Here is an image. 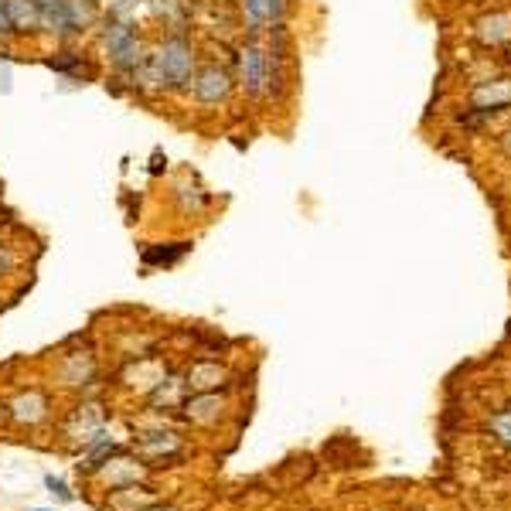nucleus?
<instances>
[{"label":"nucleus","mask_w":511,"mask_h":511,"mask_svg":"<svg viewBox=\"0 0 511 511\" xmlns=\"http://www.w3.org/2000/svg\"><path fill=\"white\" fill-rule=\"evenodd\" d=\"M150 69L161 82L164 93H178L188 89L195 72H198V55L188 34H167L161 38V45L150 51Z\"/></svg>","instance_id":"obj_1"},{"label":"nucleus","mask_w":511,"mask_h":511,"mask_svg":"<svg viewBox=\"0 0 511 511\" xmlns=\"http://www.w3.org/2000/svg\"><path fill=\"white\" fill-rule=\"evenodd\" d=\"M99 51L106 55V62L116 69L119 79H130L143 58H147V45L136 31L133 21H119V17H106V24L99 27Z\"/></svg>","instance_id":"obj_2"},{"label":"nucleus","mask_w":511,"mask_h":511,"mask_svg":"<svg viewBox=\"0 0 511 511\" xmlns=\"http://www.w3.org/2000/svg\"><path fill=\"white\" fill-rule=\"evenodd\" d=\"M130 450H133L136 460H143V467H167V464L185 460V440L174 429L140 433V436H133Z\"/></svg>","instance_id":"obj_3"},{"label":"nucleus","mask_w":511,"mask_h":511,"mask_svg":"<svg viewBox=\"0 0 511 511\" xmlns=\"http://www.w3.org/2000/svg\"><path fill=\"white\" fill-rule=\"evenodd\" d=\"M239 82L256 99L270 93V51L259 45L256 34H249V41L239 48Z\"/></svg>","instance_id":"obj_4"},{"label":"nucleus","mask_w":511,"mask_h":511,"mask_svg":"<svg viewBox=\"0 0 511 511\" xmlns=\"http://www.w3.org/2000/svg\"><path fill=\"white\" fill-rule=\"evenodd\" d=\"M106 419L109 412L99 403H82L69 412V423H65V443H75V447H86L99 429H106Z\"/></svg>","instance_id":"obj_5"},{"label":"nucleus","mask_w":511,"mask_h":511,"mask_svg":"<svg viewBox=\"0 0 511 511\" xmlns=\"http://www.w3.org/2000/svg\"><path fill=\"white\" fill-rule=\"evenodd\" d=\"M188 93L202 102V106H218V102L228 99V93H232V75H228V69H222V65H204V69L195 72Z\"/></svg>","instance_id":"obj_6"},{"label":"nucleus","mask_w":511,"mask_h":511,"mask_svg":"<svg viewBox=\"0 0 511 511\" xmlns=\"http://www.w3.org/2000/svg\"><path fill=\"white\" fill-rule=\"evenodd\" d=\"M3 416H7L14 426H27V429H34V426H41V423L51 416V403H48L45 392L27 389V392L14 396V399L3 406Z\"/></svg>","instance_id":"obj_7"},{"label":"nucleus","mask_w":511,"mask_h":511,"mask_svg":"<svg viewBox=\"0 0 511 511\" xmlns=\"http://www.w3.org/2000/svg\"><path fill=\"white\" fill-rule=\"evenodd\" d=\"M222 409H225V396H218V389L215 392H191L181 403V416L195 426H211V423H218Z\"/></svg>","instance_id":"obj_8"},{"label":"nucleus","mask_w":511,"mask_h":511,"mask_svg":"<svg viewBox=\"0 0 511 511\" xmlns=\"http://www.w3.org/2000/svg\"><path fill=\"white\" fill-rule=\"evenodd\" d=\"M38 3V27L58 41L72 38V21H69V0H34Z\"/></svg>","instance_id":"obj_9"},{"label":"nucleus","mask_w":511,"mask_h":511,"mask_svg":"<svg viewBox=\"0 0 511 511\" xmlns=\"http://www.w3.org/2000/svg\"><path fill=\"white\" fill-rule=\"evenodd\" d=\"M140 474H143V460H136V457H130L126 450H119L106 467L99 471V477L106 481V488L109 491H116V488H126V484H140Z\"/></svg>","instance_id":"obj_10"},{"label":"nucleus","mask_w":511,"mask_h":511,"mask_svg":"<svg viewBox=\"0 0 511 511\" xmlns=\"http://www.w3.org/2000/svg\"><path fill=\"white\" fill-rule=\"evenodd\" d=\"M228 382V368L218 365V361H208V358H198L188 372H185V385H188V396L191 392H215L218 385Z\"/></svg>","instance_id":"obj_11"},{"label":"nucleus","mask_w":511,"mask_h":511,"mask_svg":"<svg viewBox=\"0 0 511 511\" xmlns=\"http://www.w3.org/2000/svg\"><path fill=\"white\" fill-rule=\"evenodd\" d=\"M188 399V385H185V375H164L150 392H147V403L154 412H171V409H181V403Z\"/></svg>","instance_id":"obj_12"},{"label":"nucleus","mask_w":511,"mask_h":511,"mask_svg":"<svg viewBox=\"0 0 511 511\" xmlns=\"http://www.w3.org/2000/svg\"><path fill=\"white\" fill-rule=\"evenodd\" d=\"M287 0H242V14H246V27L249 34H259L266 24H280Z\"/></svg>","instance_id":"obj_13"},{"label":"nucleus","mask_w":511,"mask_h":511,"mask_svg":"<svg viewBox=\"0 0 511 511\" xmlns=\"http://www.w3.org/2000/svg\"><path fill=\"white\" fill-rule=\"evenodd\" d=\"M7 17L14 24V34H38V3L34 0H3Z\"/></svg>","instance_id":"obj_14"},{"label":"nucleus","mask_w":511,"mask_h":511,"mask_svg":"<svg viewBox=\"0 0 511 511\" xmlns=\"http://www.w3.org/2000/svg\"><path fill=\"white\" fill-rule=\"evenodd\" d=\"M471 102H474L477 109H505L511 102V79H498V82L477 89V93L471 96Z\"/></svg>","instance_id":"obj_15"},{"label":"nucleus","mask_w":511,"mask_h":511,"mask_svg":"<svg viewBox=\"0 0 511 511\" xmlns=\"http://www.w3.org/2000/svg\"><path fill=\"white\" fill-rule=\"evenodd\" d=\"M69 21H72L75 34L96 27L99 24V3L96 0H69Z\"/></svg>","instance_id":"obj_16"},{"label":"nucleus","mask_w":511,"mask_h":511,"mask_svg":"<svg viewBox=\"0 0 511 511\" xmlns=\"http://www.w3.org/2000/svg\"><path fill=\"white\" fill-rule=\"evenodd\" d=\"M48 65H51L55 72L69 75V79H89V75H93V69L86 65V58H82V55H75V51H62V55L48 58Z\"/></svg>","instance_id":"obj_17"},{"label":"nucleus","mask_w":511,"mask_h":511,"mask_svg":"<svg viewBox=\"0 0 511 511\" xmlns=\"http://www.w3.org/2000/svg\"><path fill=\"white\" fill-rule=\"evenodd\" d=\"M150 10L171 27V34H185V7H181V0H150Z\"/></svg>","instance_id":"obj_18"},{"label":"nucleus","mask_w":511,"mask_h":511,"mask_svg":"<svg viewBox=\"0 0 511 511\" xmlns=\"http://www.w3.org/2000/svg\"><path fill=\"white\" fill-rule=\"evenodd\" d=\"M188 249H191V242H178V249H147L143 252V266H178L185 256H188Z\"/></svg>","instance_id":"obj_19"},{"label":"nucleus","mask_w":511,"mask_h":511,"mask_svg":"<svg viewBox=\"0 0 511 511\" xmlns=\"http://www.w3.org/2000/svg\"><path fill=\"white\" fill-rule=\"evenodd\" d=\"M45 488H48V495H51L55 501H62V505H72V501H75L72 488H69L62 477H55V474H45Z\"/></svg>","instance_id":"obj_20"},{"label":"nucleus","mask_w":511,"mask_h":511,"mask_svg":"<svg viewBox=\"0 0 511 511\" xmlns=\"http://www.w3.org/2000/svg\"><path fill=\"white\" fill-rule=\"evenodd\" d=\"M14 266H17V252L10 246H0V276L14 273Z\"/></svg>","instance_id":"obj_21"},{"label":"nucleus","mask_w":511,"mask_h":511,"mask_svg":"<svg viewBox=\"0 0 511 511\" xmlns=\"http://www.w3.org/2000/svg\"><path fill=\"white\" fill-rule=\"evenodd\" d=\"M14 38V24H10V17H7V3L0 0V45H7Z\"/></svg>","instance_id":"obj_22"},{"label":"nucleus","mask_w":511,"mask_h":511,"mask_svg":"<svg viewBox=\"0 0 511 511\" xmlns=\"http://www.w3.org/2000/svg\"><path fill=\"white\" fill-rule=\"evenodd\" d=\"M495 429L501 433V440L511 443V416H498V419H495Z\"/></svg>","instance_id":"obj_23"},{"label":"nucleus","mask_w":511,"mask_h":511,"mask_svg":"<svg viewBox=\"0 0 511 511\" xmlns=\"http://www.w3.org/2000/svg\"><path fill=\"white\" fill-rule=\"evenodd\" d=\"M140 511H178V508H174V505H154V501H150L147 508H140Z\"/></svg>","instance_id":"obj_24"},{"label":"nucleus","mask_w":511,"mask_h":511,"mask_svg":"<svg viewBox=\"0 0 511 511\" xmlns=\"http://www.w3.org/2000/svg\"><path fill=\"white\" fill-rule=\"evenodd\" d=\"M0 419H3V406H0Z\"/></svg>","instance_id":"obj_25"},{"label":"nucleus","mask_w":511,"mask_h":511,"mask_svg":"<svg viewBox=\"0 0 511 511\" xmlns=\"http://www.w3.org/2000/svg\"><path fill=\"white\" fill-rule=\"evenodd\" d=\"M31 511H45V508H31Z\"/></svg>","instance_id":"obj_26"}]
</instances>
